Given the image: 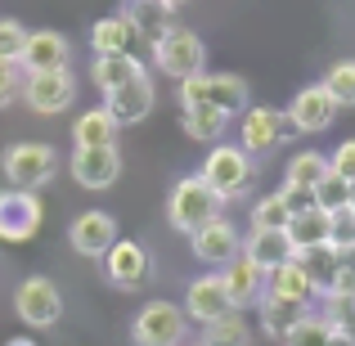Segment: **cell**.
<instances>
[{"label":"cell","instance_id":"cell-35","mask_svg":"<svg viewBox=\"0 0 355 346\" xmlns=\"http://www.w3.org/2000/svg\"><path fill=\"white\" fill-rule=\"evenodd\" d=\"M23 86H27V72H23V63H14V59H0V108L18 104V99H23Z\"/></svg>","mask_w":355,"mask_h":346},{"label":"cell","instance_id":"cell-34","mask_svg":"<svg viewBox=\"0 0 355 346\" xmlns=\"http://www.w3.org/2000/svg\"><path fill=\"white\" fill-rule=\"evenodd\" d=\"M329 338H333V324L324 320V315L311 311V315H306V320L284 338V346H329Z\"/></svg>","mask_w":355,"mask_h":346},{"label":"cell","instance_id":"cell-25","mask_svg":"<svg viewBox=\"0 0 355 346\" xmlns=\"http://www.w3.org/2000/svg\"><path fill=\"white\" fill-rule=\"evenodd\" d=\"M329 211H320V207H311V211H297L293 220H288V243H293V252L297 257H306V252H315V248H324L329 243Z\"/></svg>","mask_w":355,"mask_h":346},{"label":"cell","instance_id":"cell-12","mask_svg":"<svg viewBox=\"0 0 355 346\" xmlns=\"http://www.w3.org/2000/svg\"><path fill=\"white\" fill-rule=\"evenodd\" d=\"M297 126L288 121V113L279 108H266V104H252L243 113V153H270L275 144L293 139Z\"/></svg>","mask_w":355,"mask_h":346},{"label":"cell","instance_id":"cell-3","mask_svg":"<svg viewBox=\"0 0 355 346\" xmlns=\"http://www.w3.org/2000/svg\"><path fill=\"white\" fill-rule=\"evenodd\" d=\"M0 166H5L9 189L36 193V189H45V184L59 175V153H54V144H41V139H18V144L5 148Z\"/></svg>","mask_w":355,"mask_h":346},{"label":"cell","instance_id":"cell-11","mask_svg":"<svg viewBox=\"0 0 355 346\" xmlns=\"http://www.w3.org/2000/svg\"><path fill=\"white\" fill-rule=\"evenodd\" d=\"M234 311V302H230V288L225 279H220V270H207V275H198L189 288H184V315H189L193 324H216L220 315Z\"/></svg>","mask_w":355,"mask_h":346},{"label":"cell","instance_id":"cell-7","mask_svg":"<svg viewBox=\"0 0 355 346\" xmlns=\"http://www.w3.org/2000/svg\"><path fill=\"white\" fill-rule=\"evenodd\" d=\"M23 104L32 108L36 117H59L77 104V77L68 68L63 72H32L23 86Z\"/></svg>","mask_w":355,"mask_h":346},{"label":"cell","instance_id":"cell-13","mask_svg":"<svg viewBox=\"0 0 355 346\" xmlns=\"http://www.w3.org/2000/svg\"><path fill=\"white\" fill-rule=\"evenodd\" d=\"M148 270H153V261H148L144 243H135V239H117L113 248H108V257H104L108 284L121 288V293H135V288H144V284H148Z\"/></svg>","mask_w":355,"mask_h":346},{"label":"cell","instance_id":"cell-16","mask_svg":"<svg viewBox=\"0 0 355 346\" xmlns=\"http://www.w3.org/2000/svg\"><path fill=\"white\" fill-rule=\"evenodd\" d=\"M68 243L81 252V257H95V261H104L108 257V248L117 243V220L108 216V211H81L77 220L68 225Z\"/></svg>","mask_w":355,"mask_h":346},{"label":"cell","instance_id":"cell-31","mask_svg":"<svg viewBox=\"0 0 355 346\" xmlns=\"http://www.w3.org/2000/svg\"><path fill=\"white\" fill-rule=\"evenodd\" d=\"M320 86L333 95V104H338V108H355V59H338L329 72H324Z\"/></svg>","mask_w":355,"mask_h":346},{"label":"cell","instance_id":"cell-18","mask_svg":"<svg viewBox=\"0 0 355 346\" xmlns=\"http://www.w3.org/2000/svg\"><path fill=\"white\" fill-rule=\"evenodd\" d=\"M121 18L130 23L135 41H144V45H157L175 27V9L162 5V0H126V5H121Z\"/></svg>","mask_w":355,"mask_h":346},{"label":"cell","instance_id":"cell-24","mask_svg":"<svg viewBox=\"0 0 355 346\" xmlns=\"http://www.w3.org/2000/svg\"><path fill=\"white\" fill-rule=\"evenodd\" d=\"M117 130H121V121L99 104V108H86L72 121V144L77 148H108V144H117Z\"/></svg>","mask_w":355,"mask_h":346},{"label":"cell","instance_id":"cell-33","mask_svg":"<svg viewBox=\"0 0 355 346\" xmlns=\"http://www.w3.org/2000/svg\"><path fill=\"white\" fill-rule=\"evenodd\" d=\"M315 207L329 211V216L347 211V207H351V184H347V180H338V175L329 171V175L320 180V189H315Z\"/></svg>","mask_w":355,"mask_h":346},{"label":"cell","instance_id":"cell-19","mask_svg":"<svg viewBox=\"0 0 355 346\" xmlns=\"http://www.w3.org/2000/svg\"><path fill=\"white\" fill-rule=\"evenodd\" d=\"M220 279H225L230 288V302H234V311H248V306H261L266 302V270L257 266V261L248 257H234L225 270H220Z\"/></svg>","mask_w":355,"mask_h":346},{"label":"cell","instance_id":"cell-21","mask_svg":"<svg viewBox=\"0 0 355 346\" xmlns=\"http://www.w3.org/2000/svg\"><path fill=\"white\" fill-rule=\"evenodd\" d=\"M153 104H157V90H153V81H148V77H139V81H130V86L113 90V95H104V108L121 121V126L144 121L148 113H153Z\"/></svg>","mask_w":355,"mask_h":346},{"label":"cell","instance_id":"cell-2","mask_svg":"<svg viewBox=\"0 0 355 346\" xmlns=\"http://www.w3.org/2000/svg\"><path fill=\"white\" fill-rule=\"evenodd\" d=\"M180 108H220V113L239 117L252 108L248 81L234 72H198V77L180 81Z\"/></svg>","mask_w":355,"mask_h":346},{"label":"cell","instance_id":"cell-37","mask_svg":"<svg viewBox=\"0 0 355 346\" xmlns=\"http://www.w3.org/2000/svg\"><path fill=\"white\" fill-rule=\"evenodd\" d=\"M23 45H27V27L18 18H0V59H23Z\"/></svg>","mask_w":355,"mask_h":346},{"label":"cell","instance_id":"cell-30","mask_svg":"<svg viewBox=\"0 0 355 346\" xmlns=\"http://www.w3.org/2000/svg\"><path fill=\"white\" fill-rule=\"evenodd\" d=\"M248 342H252V333H248L243 311H230V315H220L216 324L202 329V346H248Z\"/></svg>","mask_w":355,"mask_h":346},{"label":"cell","instance_id":"cell-28","mask_svg":"<svg viewBox=\"0 0 355 346\" xmlns=\"http://www.w3.org/2000/svg\"><path fill=\"white\" fill-rule=\"evenodd\" d=\"M90 45H95V54H130L135 32H130V23L121 14H108L90 27Z\"/></svg>","mask_w":355,"mask_h":346},{"label":"cell","instance_id":"cell-29","mask_svg":"<svg viewBox=\"0 0 355 346\" xmlns=\"http://www.w3.org/2000/svg\"><path fill=\"white\" fill-rule=\"evenodd\" d=\"M306 315H311V306H293V302H279V297H266L261 302V329L270 338H288Z\"/></svg>","mask_w":355,"mask_h":346},{"label":"cell","instance_id":"cell-17","mask_svg":"<svg viewBox=\"0 0 355 346\" xmlns=\"http://www.w3.org/2000/svg\"><path fill=\"white\" fill-rule=\"evenodd\" d=\"M72 59V45L63 32H50V27H41V32H27V45H23V72L32 77V72H63Z\"/></svg>","mask_w":355,"mask_h":346},{"label":"cell","instance_id":"cell-27","mask_svg":"<svg viewBox=\"0 0 355 346\" xmlns=\"http://www.w3.org/2000/svg\"><path fill=\"white\" fill-rule=\"evenodd\" d=\"M180 126H184V135L189 139H198V144H216L220 135L230 130V113H220V108H180Z\"/></svg>","mask_w":355,"mask_h":346},{"label":"cell","instance_id":"cell-4","mask_svg":"<svg viewBox=\"0 0 355 346\" xmlns=\"http://www.w3.org/2000/svg\"><path fill=\"white\" fill-rule=\"evenodd\" d=\"M153 63L166 77L189 81V77H198V72H207V45H202V36L189 32V27H171V32L153 45Z\"/></svg>","mask_w":355,"mask_h":346},{"label":"cell","instance_id":"cell-5","mask_svg":"<svg viewBox=\"0 0 355 346\" xmlns=\"http://www.w3.org/2000/svg\"><path fill=\"white\" fill-rule=\"evenodd\" d=\"M184 338H189V315H184V306L148 302V306H139V315L130 320V342L135 346H180Z\"/></svg>","mask_w":355,"mask_h":346},{"label":"cell","instance_id":"cell-38","mask_svg":"<svg viewBox=\"0 0 355 346\" xmlns=\"http://www.w3.org/2000/svg\"><path fill=\"white\" fill-rule=\"evenodd\" d=\"M329 171L338 175V180L355 184V139H342V144L329 153Z\"/></svg>","mask_w":355,"mask_h":346},{"label":"cell","instance_id":"cell-15","mask_svg":"<svg viewBox=\"0 0 355 346\" xmlns=\"http://www.w3.org/2000/svg\"><path fill=\"white\" fill-rule=\"evenodd\" d=\"M342 108L333 104V95L324 86H306L293 95V104H288V121L297 126V135H320V130H329L333 121H338Z\"/></svg>","mask_w":355,"mask_h":346},{"label":"cell","instance_id":"cell-32","mask_svg":"<svg viewBox=\"0 0 355 346\" xmlns=\"http://www.w3.org/2000/svg\"><path fill=\"white\" fill-rule=\"evenodd\" d=\"M288 220H293V211H288L284 189L266 193V198L252 207V230H288Z\"/></svg>","mask_w":355,"mask_h":346},{"label":"cell","instance_id":"cell-14","mask_svg":"<svg viewBox=\"0 0 355 346\" xmlns=\"http://www.w3.org/2000/svg\"><path fill=\"white\" fill-rule=\"evenodd\" d=\"M68 171H72V180H77L81 189L104 193V189H113L117 175H121V153H117V144H108V148H77Z\"/></svg>","mask_w":355,"mask_h":346},{"label":"cell","instance_id":"cell-26","mask_svg":"<svg viewBox=\"0 0 355 346\" xmlns=\"http://www.w3.org/2000/svg\"><path fill=\"white\" fill-rule=\"evenodd\" d=\"M324 175H329V153H293L284 166V189L315 193Z\"/></svg>","mask_w":355,"mask_h":346},{"label":"cell","instance_id":"cell-9","mask_svg":"<svg viewBox=\"0 0 355 346\" xmlns=\"http://www.w3.org/2000/svg\"><path fill=\"white\" fill-rule=\"evenodd\" d=\"M198 175L220 193V198H239V193L248 189V180H252V162H248V153H243V144H216L207 153V162H202Z\"/></svg>","mask_w":355,"mask_h":346},{"label":"cell","instance_id":"cell-22","mask_svg":"<svg viewBox=\"0 0 355 346\" xmlns=\"http://www.w3.org/2000/svg\"><path fill=\"white\" fill-rule=\"evenodd\" d=\"M139 77H148V68L135 54H95V63H90V81L99 86V95H113Z\"/></svg>","mask_w":355,"mask_h":346},{"label":"cell","instance_id":"cell-40","mask_svg":"<svg viewBox=\"0 0 355 346\" xmlns=\"http://www.w3.org/2000/svg\"><path fill=\"white\" fill-rule=\"evenodd\" d=\"M9 346H36V342H32V338H14Z\"/></svg>","mask_w":355,"mask_h":346},{"label":"cell","instance_id":"cell-10","mask_svg":"<svg viewBox=\"0 0 355 346\" xmlns=\"http://www.w3.org/2000/svg\"><path fill=\"white\" fill-rule=\"evenodd\" d=\"M189 248H193V257H198L207 270H225L234 257H243V239H239L234 220H225V216H216V220H207L202 230H193Z\"/></svg>","mask_w":355,"mask_h":346},{"label":"cell","instance_id":"cell-8","mask_svg":"<svg viewBox=\"0 0 355 346\" xmlns=\"http://www.w3.org/2000/svg\"><path fill=\"white\" fill-rule=\"evenodd\" d=\"M45 207L27 189H0V243H27L41 234Z\"/></svg>","mask_w":355,"mask_h":346},{"label":"cell","instance_id":"cell-41","mask_svg":"<svg viewBox=\"0 0 355 346\" xmlns=\"http://www.w3.org/2000/svg\"><path fill=\"white\" fill-rule=\"evenodd\" d=\"M162 5H171V9H180V5H189V0H162Z\"/></svg>","mask_w":355,"mask_h":346},{"label":"cell","instance_id":"cell-23","mask_svg":"<svg viewBox=\"0 0 355 346\" xmlns=\"http://www.w3.org/2000/svg\"><path fill=\"white\" fill-rule=\"evenodd\" d=\"M243 257L257 261V266L270 275V270L288 266L297 252H293V243H288V234H284V230H252V234H248V243H243Z\"/></svg>","mask_w":355,"mask_h":346},{"label":"cell","instance_id":"cell-42","mask_svg":"<svg viewBox=\"0 0 355 346\" xmlns=\"http://www.w3.org/2000/svg\"><path fill=\"white\" fill-rule=\"evenodd\" d=\"M351 211H355V184H351Z\"/></svg>","mask_w":355,"mask_h":346},{"label":"cell","instance_id":"cell-6","mask_svg":"<svg viewBox=\"0 0 355 346\" xmlns=\"http://www.w3.org/2000/svg\"><path fill=\"white\" fill-rule=\"evenodd\" d=\"M14 315L27 324V329H54L63 320V293L54 279L45 275H27L23 284L14 288Z\"/></svg>","mask_w":355,"mask_h":346},{"label":"cell","instance_id":"cell-20","mask_svg":"<svg viewBox=\"0 0 355 346\" xmlns=\"http://www.w3.org/2000/svg\"><path fill=\"white\" fill-rule=\"evenodd\" d=\"M266 297H279V302H293V306H315L320 288H315L311 270L302 266V257H293L288 266L270 270V279H266Z\"/></svg>","mask_w":355,"mask_h":346},{"label":"cell","instance_id":"cell-39","mask_svg":"<svg viewBox=\"0 0 355 346\" xmlns=\"http://www.w3.org/2000/svg\"><path fill=\"white\" fill-rule=\"evenodd\" d=\"M329 346H355V338L347 329H342V324H333V338H329Z\"/></svg>","mask_w":355,"mask_h":346},{"label":"cell","instance_id":"cell-1","mask_svg":"<svg viewBox=\"0 0 355 346\" xmlns=\"http://www.w3.org/2000/svg\"><path fill=\"white\" fill-rule=\"evenodd\" d=\"M220 202H225V198H220L198 171L180 175V180L171 184V198H166V220H171V230L193 234V230L207 225V220L220 216Z\"/></svg>","mask_w":355,"mask_h":346},{"label":"cell","instance_id":"cell-36","mask_svg":"<svg viewBox=\"0 0 355 346\" xmlns=\"http://www.w3.org/2000/svg\"><path fill=\"white\" fill-rule=\"evenodd\" d=\"M329 248H338L342 257H355V211H338L329 220Z\"/></svg>","mask_w":355,"mask_h":346}]
</instances>
